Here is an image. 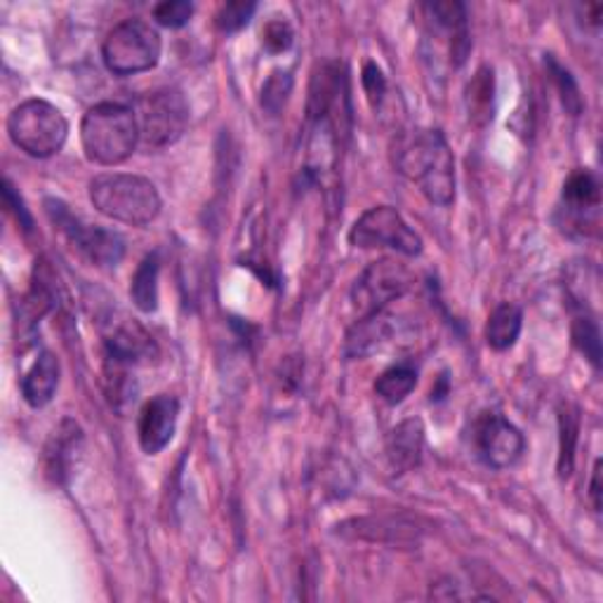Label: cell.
Instances as JSON below:
<instances>
[{"mask_svg": "<svg viewBox=\"0 0 603 603\" xmlns=\"http://www.w3.org/2000/svg\"><path fill=\"white\" fill-rule=\"evenodd\" d=\"M361 81H363V90H365V95H368L371 104L380 106V102L385 100V93H387L385 73H382V69L375 62H368L363 66V79Z\"/></svg>", "mask_w": 603, "mask_h": 603, "instance_id": "f546056e", "label": "cell"}, {"mask_svg": "<svg viewBox=\"0 0 603 603\" xmlns=\"http://www.w3.org/2000/svg\"><path fill=\"white\" fill-rule=\"evenodd\" d=\"M104 344H106V363L123 365V368L158 356V346L154 337L146 335L135 323L116 325L114 333L106 335Z\"/></svg>", "mask_w": 603, "mask_h": 603, "instance_id": "4fadbf2b", "label": "cell"}, {"mask_svg": "<svg viewBox=\"0 0 603 603\" xmlns=\"http://www.w3.org/2000/svg\"><path fill=\"white\" fill-rule=\"evenodd\" d=\"M290 90H292V76L288 71L271 73V79L262 87V108H267L271 116L281 114V108L288 102Z\"/></svg>", "mask_w": 603, "mask_h": 603, "instance_id": "484cf974", "label": "cell"}, {"mask_svg": "<svg viewBox=\"0 0 603 603\" xmlns=\"http://www.w3.org/2000/svg\"><path fill=\"white\" fill-rule=\"evenodd\" d=\"M425 427L419 419H404L387 436V460L394 474H406L423 460Z\"/></svg>", "mask_w": 603, "mask_h": 603, "instance_id": "9a60e30c", "label": "cell"}, {"mask_svg": "<svg viewBox=\"0 0 603 603\" xmlns=\"http://www.w3.org/2000/svg\"><path fill=\"white\" fill-rule=\"evenodd\" d=\"M90 200L104 217L127 227H146L160 215L163 200L152 179L104 173L90 181Z\"/></svg>", "mask_w": 603, "mask_h": 603, "instance_id": "3957f363", "label": "cell"}, {"mask_svg": "<svg viewBox=\"0 0 603 603\" xmlns=\"http://www.w3.org/2000/svg\"><path fill=\"white\" fill-rule=\"evenodd\" d=\"M559 432H561V441H559V474L561 479L571 477L573 462H575V446H578V434H580V415L578 408L565 406L559 415Z\"/></svg>", "mask_w": 603, "mask_h": 603, "instance_id": "7402d4cb", "label": "cell"}, {"mask_svg": "<svg viewBox=\"0 0 603 603\" xmlns=\"http://www.w3.org/2000/svg\"><path fill=\"white\" fill-rule=\"evenodd\" d=\"M415 385H417V371L413 368V365L401 363V365H392V368H387L377 377L375 392L382 401H385V404L396 406L415 389Z\"/></svg>", "mask_w": 603, "mask_h": 603, "instance_id": "44dd1931", "label": "cell"}, {"mask_svg": "<svg viewBox=\"0 0 603 603\" xmlns=\"http://www.w3.org/2000/svg\"><path fill=\"white\" fill-rule=\"evenodd\" d=\"M523 328V312L521 306L502 302L496 309H492L488 323H486V342L490 350L496 352H507L517 344L519 335Z\"/></svg>", "mask_w": 603, "mask_h": 603, "instance_id": "ac0fdd59", "label": "cell"}, {"mask_svg": "<svg viewBox=\"0 0 603 603\" xmlns=\"http://www.w3.org/2000/svg\"><path fill=\"white\" fill-rule=\"evenodd\" d=\"M425 10L429 12L432 20L441 29H446L448 33L467 29V8H465V3H458V0H446V3H432Z\"/></svg>", "mask_w": 603, "mask_h": 603, "instance_id": "4316f807", "label": "cell"}, {"mask_svg": "<svg viewBox=\"0 0 603 603\" xmlns=\"http://www.w3.org/2000/svg\"><path fill=\"white\" fill-rule=\"evenodd\" d=\"M133 112L139 127V142L149 149L175 144L189 125V104L175 87H160L142 95Z\"/></svg>", "mask_w": 603, "mask_h": 603, "instance_id": "8992f818", "label": "cell"}, {"mask_svg": "<svg viewBox=\"0 0 603 603\" xmlns=\"http://www.w3.org/2000/svg\"><path fill=\"white\" fill-rule=\"evenodd\" d=\"M467 114L474 125H488L496 116V73L488 66H481L467 85L465 93Z\"/></svg>", "mask_w": 603, "mask_h": 603, "instance_id": "d6986e66", "label": "cell"}, {"mask_svg": "<svg viewBox=\"0 0 603 603\" xmlns=\"http://www.w3.org/2000/svg\"><path fill=\"white\" fill-rule=\"evenodd\" d=\"M8 135L17 149L33 158H50L62 152L69 137V121L45 100H27L8 118Z\"/></svg>", "mask_w": 603, "mask_h": 603, "instance_id": "277c9868", "label": "cell"}, {"mask_svg": "<svg viewBox=\"0 0 603 603\" xmlns=\"http://www.w3.org/2000/svg\"><path fill=\"white\" fill-rule=\"evenodd\" d=\"M563 227L569 233L578 231L584 236V229H599V208H601V185L594 173L575 170L563 185Z\"/></svg>", "mask_w": 603, "mask_h": 603, "instance_id": "8fae6325", "label": "cell"}, {"mask_svg": "<svg viewBox=\"0 0 603 603\" xmlns=\"http://www.w3.org/2000/svg\"><path fill=\"white\" fill-rule=\"evenodd\" d=\"M81 144L87 160L106 168L121 166L139 144L135 112L118 102H102L87 108L81 123Z\"/></svg>", "mask_w": 603, "mask_h": 603, "instance_id": "7a4b0ae2", "label": "cell"}, {"mask_svg": "<svg viewBox=\"0 0 603 603\" xmlns=\"http://www.w3.org/2000/svg\"><path fill=\"white\" fill-rule=\"evenodd\" d=\"M394 166L429 204L450 206L455 200V158L441 131H413L398 137Z\"/></svg>", "mask_w": 603, "mask_h": 603, "instance_id": "6da1fadb", "label": "cell"}, {"mask_svg": "<svg viewBox=\"0 0 603 603\" xmlns=\"http://www.w3.org/2000/svg\"><path fill=\"white\" fill-rule=\"evenodd\" d=\"M474 446L479 458L492 469L514 467L526 453L523 434L502 415H484L474 427Z\"/></svg>", "mask_w": 603, "mask_h": 603, "instance_id": "30bf717a", "label": "cell"}, {"mask_svg": "<svg viewBox=\"0 0 603 603\" xmlns=\"http://www.w3.org/2000/svg\"><path fill=\"white\" fill-rule=\"evenodd\" d=\"M158 277H160V254L149 252L139 262L135 277L131 281L133 304L144 314H152L158 309Z\"/></svg>", "mask_w": 603, "mask_h": 603, "instance_id": "ffe728a7", "label": "cell"}, {"mask_svg": "<svg viewBox=\"0 0 603 603\" xmlns=\"http://www.w3.org/2000/svg\"><path fill=\"white\" fill-rule=\"evenodd\" d=\"M179 401L170 394H158L139 413V446L146 455H158L177 432Z\"/></svg>", "mask_w": 603, "mask_h": 603, "instance_id": "7c38bea8", "label": "cell"}, {"mask_svg": "<svg viewBox=\"0 0 603 603\" xmlns=\"http://www.w3.org/2000/svg\"><path fill=\"white\" fill-rule=\"evenodd\" d=\"M292 39H295V33L285 20H271L262 29V45L273 54L285 52L292 45Z\"/></svg>", "mask_w": 603, "mask_h": 603, "instance_id": "f1b7e54d", "label": "cell"}, {"mask_svg": "<svg viewBox=\"0 0 603 603\" xmlns=\"http://www.w3.org/2000/svg\"><path fill=\"white\" fill-rule=\"evenodd\" d=\"M45 212L54 229L62 231L69 243L76 248L83 258L97 267H116L125 254V239L118 231L104 229L97 225H87L60 198L45 200Z\"/></svg>", "mask_w": 603, "mask_h": 603, "instance_id": "52a82bcc", "label": "cell"}, {"mask_svg": "<svg viewBox=\"0 0 603 603\" xmlns=\"http://www.w3.org/2000/svg\"><path fill=\"white\" fill-rule=\"evenodd\" d=\"M350 243L363 250L389 248L398 254H406V258H417L425 248L419 233H415L404 215L392 206H377L365 210L350 231Z\"/></svg>", "mask_w": 603, "mask_h": 603, "instance_id": "ba28073f", "label": "cell"}, {"mask_svg": "<svg viewBox=\"0 0 603 603\" xmlns=\"http://www.w3.org/2000/svg\"><path fill=\"white\" fill-rule=\"evenodd\" d=\"M413 283L415 279L408 271V267H404L396 260L382 258L363 269V273L352 288V300H354V306L361 309L363 316L385 312V306L394 300L404 298L413 288Z\"/></svg>", "mask_w": 603, "mask_h": 603, "instance_id": "9c48e42d", "label": "cell"}, {"mask_svg": "<svg viewBox=\"0 0 603 603\" xmlns=\"http://www.w3.org/2000/svg\"><path fill=\"white\" fill-rule=\"evenodd\" d=\"M590 500H592V507L599 511V509H601V460H596V462H594V469H592Z\"/></svg>", "mask_w": 603, "mask_h": 603, "instance_id": "1f68e13d", "label": "cell"}, {"mask_svg": "<svg viewBox=\"0 0 603 603\" xmlns=\"http://www.w3.org/2000/svg\"><path fill=\"white\" fill-rule=\"evenodd\" d=\"M3 198H6V206H8V208L12 210V215L17 217V222H20V227H24L27 231H31V227H33V217H31V212L27 210L22 196L17 194L14 187L10 185V179H6V185H3Z\"/></svg>", "mask_w": 603, "mask_h": 603, "instance_id": "4dcf8cb0", "label": "cell"}, {"mask_svg": "<svg viewBox=\"0 0 603 603\" xmlns=\"http://www.w3.org/2000/svg\"><path fill=\"white\" fill-rule=\"evenodd\" d=\"M81 448H83V429L73 423V419H64V423L54 429L50 444L45 448L48 477H52L58 484H66Z\"/></svg>", "mask_w": 603, "mask_h": 603, "instance_id": "5bb4252c", "label": "cell"}, {"mask_svg": "<svg viewBox=\"0 0 603 603\" xmlns=\"http://www.w3.org/2000/svg\"><path fill=\"white\" fill-rule=\"evenodd\" d=\"M254 10H258V3H246V0H231V3H225L215 14V24L222 33H236L243 27L250 24Z\"/></svg>", "mask_w": 603, "mask_h": 603, "instance_id": "d4e9b609", "label": "cell"}, {"mask_svg": "<svg viewBox=\"0 0 603 603\" xmlns=\"http://www.w3.org/2000/svg\"><path fill=\"white\" fill-rule=\"evenodd\" d=\"M547 69H550V76L559 90L561 95V102L565 106V112H569L571 116H580L582 114V97H580V87L575 83V79L571 76L569 69H563L552 54L547 58Z\"/></svg>", "mask_w": 603, "mask_h": 603, "instance_id": "cb8c5ba5", "label": "cell"}, {"mask_svg": "<svg viewBox=\"0 0 603 603\" xmlns=\"http://www.w3.org/2000/svg\"><path fill=\"white\" fill-rule=\"evenodd\" d=\"M60 387V361L52 352H43L33 361L22 380V396L31 408H45Z\"/></svg>", "mask_w": 603, "mask_h": 603, "instance_id": "2e32d148", "label": "cell"}, {"mask_svg": "<svg viewBox=\"0 0 603 603\" xmlns=\"http://www.w3.org/2000/svg\"><path fill=\"white\" fill-rule=\"evenodd\" d=\"M571 335H573L575 350L588 358L594 368H601V333L594 316H588V314L575 316L571 325Z\"/></svg>", "mask_w": 603, "mask_h": 603, "instance_id": "603a6c76", "label": "cell"}, {"mask_svg": "<svg viewBox=\"0 0 603 603\" xmlns=\"http://www.w3.org/2000/svg\"><path fill=\"white\" fill-rule=\"evenodd\" d=\"M194 14V6L189 0H166V3H160L154 8V20L160 27L168 29H179L185 27Z\"/></svg>", "mask_w": 603, "mask_h": 603, "instance_id": "83f0119b", "label": "cell"}, {"mask_svg": "<svg viewBox=\"0 0 603 603\" xmlns=\"http://www.w3.org/2000/svg\"><path fill=\"white\" fill-rule=\"evenodd\" d=\"M163 43L158 31L144 20H123L106 33L102 43V60L116 76H135L158 64Z\"/></svg>", "mask_w": 603, "mask_h": 603, "instance_id": "5b68a950", "label": "cell"}, {"mask_svg": "<svg viewBox=\"0 0 603 603\" xmlns=\"http://www.w3.org/2000/svg\"><path fill=\"white\" fill-rule=\"evenodd\" d=\"M389 335V319L385 312L365 314L344 340V356L346 358H363L377 352L382 342Z\"/></svg>", "mask_w": 603, "mask_h": 603, "instance_id": "e0dca14e", "label": "cell"}]
</instances>
